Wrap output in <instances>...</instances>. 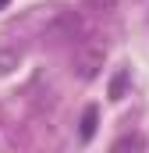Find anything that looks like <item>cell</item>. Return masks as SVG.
Returning <instances> with one entry per match:
<instances>
[{
  "instance_id": "1",
  "label": "cell",
  "mask_w": 149,
  "mask_h": 153,
  "mask_svg": "<svg viewBox=\"0 0 149 153\" xmlns=\"http://www.w3.org/2000/svg\"><path fill=\"white\" fill-rule=\"evenodd\" d=\"M92 132H96V107H89L82 117V139H92Z\"/></svg>"
},
{
  "instance_id": "2",
  "label": "cell",
  "mask_w": 149,
  "mask_h": 153,
  "mask_svg": "<svg viewBox=\"0 0 149 153\" xmlns=\"http://www.w3.org/2000/svg\"><path fill=\"white\" fill-rule=\"evenodd\" d=\"M14 64H18V53H0V75H7Z\"/></svg>"
},
{
  "instance_id": "3",
  "label": "cell",
  "mask_w": 149,
  "mask_h": 153,
  "mask_svg": "<svg viewBox=\"0 0 149 153\" xmlns=\"http://www.w3.org/2000/svg\"><path fill=\"white\" fill-rule=\"evenodd\" d=\"M4 4H7V0H0V7H4Z\"/></svg>"
}]
</instances>
